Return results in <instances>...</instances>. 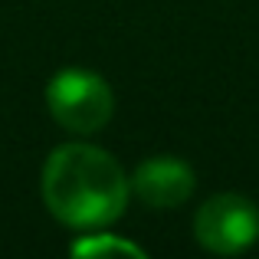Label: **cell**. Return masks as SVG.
I'll return each mask as SVG.
<instances>
[{"instance_id": "1", "label": "cell", "mask_w": 259, "mask_h": 259, "mask_svg": "<svg viewBox=\"0 0 259 259\" xmlns=\"http://www.w3.org/2000/svg\"><path fill=\"white\" fill-rule=\"evenodd\" d=\"M43 200L66 227L102 230L125 213L128 177L102 148L63 145L43 167Z\"/></svg>"}, {"instance_id": "2", "label": "cell", "mask_w": 259, "mask_h": 259, "mask_svg": "<svg viewBox=\"0 0 259 259\" xmlns=\"http://www.w3.org/2000/svg\"><path fill=\"white\" fill-rule=\"evenodd\" d=\"M46 108L50 115L76 135H92L105 128L115 112V95L108 82L92 69H63L46 85Z\"/></svg>"}, {"instance_id": "3", "label": "cell", "mask_w": 259, "mask_h": 259, "mask_svg": "<svg viewBox=\"0 0 259 259\" xmlns=\"http://www.w3.org/2000/svg\"><path fill=\"white\" fill-rule=\"evenodd\" d=\"M197 243L217 256H236L259 240V210L240 194H217L197 210Z\"/></svg>"}, {"instance_id": "4", "label": "cell", "mask_w": 259, "mask_h": 259, "mask_svg": "<svg viewBox=\"0 0 259 259\" xmlns=\"http://www.w3.org/2000/svg\"><path fill=\"white\" fill-rule=\"evenodd\" d=\"M132 187L148 207L171 210L194 194V171L177 158H151L135 171Z\"/></svg>"}, {"instance_id": "5", "label": "cell", "mask_w": 259, "mask_h": 259, "mask_svg": "<svg viewBox=\"0 0 259 259\" xmlns=\"http://www.w3.org/2000/svg\"><path fill=\"white\" fill-rule=\"evenodd\" d=\"M95 249H121V253H141L138 246H132V243H118V240H112V236H102V240H82V243H76L72 246V253H95Z\"/></svg>"}]
</instances>
